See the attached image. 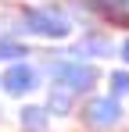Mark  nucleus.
<instances>
[{
	"label": "nucleus",
	"instance_id": "f03ea898",
	"mask_svg": "<svg viewBox=\"0 0 129 132\" xmlns=\"http://www.w3.org/2000/svg\"><path fill=\"white\" fill-rule=\"evenodd\" d=\"M54 75L61 79L64 89H90V82L97 79L93 68H79V64H58V68H54Z\"/></svg>",
	"mask_w": 129,
	"mask_h": 132
},
{
	"label": "nucleus",
	"instance_id": "7ed1b4c3",
	"mask_svg": "<svg viewBox=\"0 0 129 132\" xmlns=\"http://www.w3.org/2000/svg\"><path fill=\"white\" fill-rule=\"evenodd\" d=\"M115 118H118V104L108 100V96L93 100V104L86 107V125H93V129H104V125H111Z\"/></svg>",
	"mask_w": 129,
	"mask_h": 132
},
{
	"label": "nucleus",
	"instance_id": "20e7f679",
	"mask_svg": "<svg viewBox=\"0 0 129 132\" xmlns=\"http://www.w3.org/2000/svg\"><path fill=\"white\" fill-rule=\"evenodd\" d=\"M4 86L11 89V93H29V89L36 86V75H32V68H22L15 64L7 75H4Z\"/></svg>",
	"mask_w": 129,
	"mask_h": 132
},
{
	"label": "nucleus",
	"instance_id": "f257e3e1",
	"mask_svg": "<svg viewBox=\"0 0 129 132\" xmlns=\"http://www.w3.org/2000/svg\"><path fill=\"white\" fill-rule=\"evenodd\" d=\"M25 25H29L32 32H43V36H64V32H68V22H64L58 11H50V7L29 11V14H25Z\"/></svg>",
	"mask_w": 129,
	"mask_h": 132
},
{
	"label": "nucleus",
	"instance_id": "39448f33",
	"mask_svg": "<svg viewBox=\"0 0 129 132\" xmlns=\"http://www.w3.org/2000/svg\"><path fill=\"white\" fill-rule=\"evenodd\" d=\"M86 54H111V43L104 36H86L83 43H75V57H86Z\"/></svg>",
	"mask_w": 129,
	"mask_h": 132
},
{
	"label": "nucleus",
	"instance_id": "0eeeda50",
	"mask_svg": "<svg viewBox=\"0 0 129 132\" xmlns=\"http://www.w3.org/2000/svg\"><path fill=\"white\" fill-rule=\"evenodd\" d=\"M50 107L54 111H68V93H54L50 96Z\"/></svg>",
	"mask_w": 129,
	"mask_h": 132
},
{
	"label": "nucleus",
	"instance_id": "6e6552de",
	"mask_svg": "<svg viewBox=\"0 0 129 132\" xmlns=\"http://www.w3.org/2000/svg\"><path fill=\"white\" fill-rule=\"evenodd\" d=\"M115 82V93H129V75H111Z\"/></svg>",
	"mask_w": 129,
	"mask_h": 132
},
{
	"label": "nucleus",
	"instance_id": "423d86ee",
	"mask_svg": "<svg viewBox=\"0 0 129 132\" xmlns=\"http://www.w3.org/2000/svg\"><path fill=\"white\" fill-rule=\"evenodd\" d=\"M25 125H32V129H40V125H43V111L29 107V111H25Z\"/></svg>",
	"mask_w": 129,
	"mask_h": 132
},
{
	"label": "nucleus",
	"instance_id": "1a4fd4ad",
	"mask_svg": "<svg viewBox=\"0 0 129 132\" xmlns=\"http://www.w3.org/2000/svg\"><path fill=\"white\" fill-rule=\"evenodd\" d=\"M122 54H126V61H129V43H126V46H122Z\"/></svg>",
	"mask_w": 129,
	"mask_h": 132
}]
</instances>
